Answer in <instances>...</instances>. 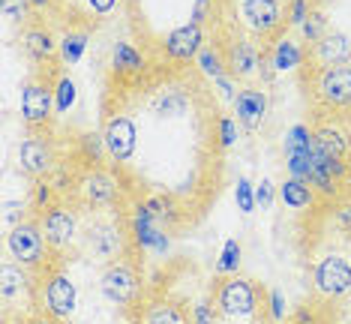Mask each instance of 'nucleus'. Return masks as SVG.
Wrapping results in <instances>:
<instances>
[{
	"label": "nucleus",
	"instance_id": "1",
	"mask_svg": "<svg viewBox=\"0 0 351 324\" xmlns=\"http://www.w3.org/2000/svg\"><path fill=\"white\" fill-rule=\"evenodd\" d=\"M237 15L252 39H270L285 25V3L282 0H241Z\"/></svg>",
	"mask_w": 351,
	"mask_h": 324
},
{
	"label": "nucleus",
	"instance_id": "2",
	"mask_svg": "<svg viewBox=\"0 0 351 324\" xmlns=\"http://www.w3.org/2000/svg\"><path fill=\"white\" fill-rule=\"evenodd\" d=\"M313 288L324 300H342L351 295V262L346 256L327 252L313 264Z\"/></svg>",
	"mask_w": 351,
	"mask_h": 324
},
{
	"label": "nucleus",
	"instance_id": "3",
	"mask_svg": "<svg viewBox=\"0 0 351 324\" xmlns=\"http://www.w3.org/2000/svg\"><path fill=\"white\" fill-rule=\"evenodd\" d=\"M217 310L226 319H250L258 310V288L246 276L231 273L217 288Z\"/></svg>",
	"mask_w": 351,
	"mask_h": 324
},
{
	"label": "nucleus",
	"instance_id": "4",
	"mask_svg": "<svg viewBox=\"0 0 351 324\" xmlns=\"http://www.w3.org/2000/svg\"><path fill=\"white\" fill-rule=\"evenodd\" d=\"M45 252H49V243H45V234L39 228V219L36 223L25 219L21 225L6 232V256L12 262H19L25 267H39L45 262Z\"/></svg>",
	"mask_w": 351,
	"mask_h": 324
},
{
	"label": "nucleus",
	"instance_id": "5",
	"mask_svg": "<svg viewBox=\"0 0 351 324\" xmlns=\"http://www.w3.org/2000/svg\"><path fill=\"white\" fill-rule=\"evenodd\" d=\"M141 291L138 273H135L132 264L126 262H111L106 264V271L99 276V295L114 306H132L135 297Z\"/></svg>",
	"mask_w": 351,
	"mask_h": 324
},
{
	"label": "nucleus",
	"instance_id": "6",
	"mask_svg": "<svg viewBox=\"0 0 351 324\" xmlns=\"http://www.w3.org/2000/svg\"><path fill=\"white\" fill-rule=\"evenodd\" d=\"M315 97L327 108H348L351 105V63H337L315 73Z\"/></svg>",
	"mask_w": 351,
	"mask_h": 324
},
{
	"label": "nucleus",
	"instance_id": "7",
	"mask_svg": "<svg viewBox=\"0 0 351 324\" xmlns=\"http://www.w3.org/2000/svg\"><path fill=\"white\" fill-rule=\"evenodd\" d=\"M82 240H84V249L97 262L111 264L123 256V232L114 219H97V223H90L84 228Z\"/></svg>",
	"mask_w": 351,
	"mask_h": 324
},
{
	"label": "nucleus",
	"instance_id": "8",
	"mask_svg": "<svg viewBox=\"0 0 351 324\" xmlns=\"http://www.w3.org/2000/svg\"><path fill=\"white\" fill-rule=\"evenodd\" d=\"M75 306H78V288H75V282L69 279V273H63V271L51 273L43 286L45 315L54 321H66V319H73Z\"/></svg>",
	"mask_w": 351,
	"mask_h": 324
},
{
	"label": "nucleus",
	"instance_id": "9",
	"mask_svg": "<svg viewBox=\"0 0 351 324\" xmlns=\"http://www.w3.org/2000/svg\"><path fill=\"white\" fill-rule=\"evenodd\" d=\"M39 228H43L49 249L63 252L73 247L78 237V216H75V210L63 208V204H51V208H45L43 216H39Z\"/></svg>",
	"mask_w": 351,
	"mask_h": 324
},
{
	"label": "nucleus",
	"instance_id": "10",
	"mask_svg": "<svg viewBox=\"0 0 351 324\" xmlns=\"http://www.w3.org/2000/svg\"><path fill=\"white\" fill-rule=\"evenodd\" d=\"M313 147L318 156H324L330 162V169L337 171V177L342 180L346 177V169H348V138L346 132L339 129L337 123H318L313 129Z\"/></svg>",
	"mask_w": 351,
	"mask_h": 324
},
{
	"label": "nucleus",
	"instance_id": "11",
	"mask_svg": "<svg viewBox=\"0 0 351 324\" xmlns=\"http://www.w3.org/2000/svg\"><path fill=\"white\" fill-rule=\"evenodd\" d=\"M102 138H106V153L114 162H130L138 147V129L126 114H111L102 129Z\"/></svg>",
	"mask_w": 351,
	"mask_h": 324
},
{
	"label": "nucleus",
	"instance_id": "12",
	"mask_svg": "<svg viewBox=\"0 0 351 324\" xmlns=\"http://www.w3.org/2000/svg\"><path fill=\"white\" fill-rule=\"evenodd\" d=\"M261 63H265V54L258 51V42L250 36H237L234 42L228 45V54H226V66H228V75L234 82H250L261 73Z\"/></svg>",
	"mask_w": 351,
	"mask_h": 324
},
{
	"label": "nucleus",
	"instance_id": "13",
	"mask_svg": "<svg viewBox=\"0 0 351 324\" xmlns=\"http://www.w3.org/2000/svg\"><path fill=\"white\" fill-rule=\"evenodd\" d=\"M54 112V90L45 82H27L21 88V121L27 126H45Z\"/></svg>",
	"mask_w": 351,
	"mask_h": 324
},
{
	"label": "nucleus",
	"instance_id": "14",
	"mask_svg": "<svg viewBox=\"0 0 351 324\" xmlns=\"http://www.w3.org/2000/svg\"><path fill=\"white\" fill-rule=\"evenodd\" d=\"M309 162H313V129L298 123L285 132V165H289V177L309 180Z\"/></svg>",
	"mask_w": 351,
	"mask_h": 324
},
{
	"label": "nucleus",
	"instance_id": "15",
	"mask_svg": "<svg viewBox=\"0 0 351 324\" xmlns=\"http://www.w3.org/2000/svg\"><path fill=\"white\" fill-rule=\"evenodd\" d=\"M202 49H204V27L195 25V21H186V25L174 27L171 34H165V39H162L165 58L178 60V63L195 60Z\"/></svg>",
	"mask_w": 351,
	"mask_h": 324
},
{
	"label": "nucleus",
	"instance_id": "16",
	"mask_svg": "<svg viewBox=\"0 0 351 324\" xmlns=\"http://www.w3.org/2000/svg\"><path fill=\"white\" fill-rule=\"evenodd\" d=\"M19 165L27 177L43 180L54 171V147L49 138L43 136H30L19 145Z\"/></svg>",
	"mask_w": 351,
	"mask_h": 324
},
{
	"label": "nucleus",
	"instance_id": "17",
	"mask_svg": "<svg viewBox=\"0 0 351 324\" xmlns=\"http://www.w3.org/2000/svg\"><path fill=\"white\" fill-rule=\"evenodd\" d=\"M267 105H270V99H267V93L261 88L237 90L234 102H231V108H234V121L241 123V129H246V132H255L261 123H265Z\"/></svg>",
	"mask_w": 351,
	"mask_h": 324
},
{
	"label": "nucleus",
	"instance_id": "18",
	"mask_svg": "<svg viewBox=\"0 0 351 324\" xmlns=\"http://www.w3.org/2000/svg\"><path fill=\"white\" fill-rule=\"evenodd\" d=\"M117 195H121V186H117L114 175H108L102 169L90 171L82 180V199L87 208H111L117 201Z\"/></svg>",
	"mask_w": 351,
	"mask_h": 324
},
{
	"label": "nucleus",
	"instance_id": "19",
	"mask_svg": "<svg viewBox=\"0 0 351 324\" xmlns=\"http://www.w3.org/2000/svg\"><path fill=\"white\" fill-rule=\"evenodd\" d=\"M309 58L318 63V69L337 66V63H351V36L342 30H330L309 49Z\"/></svg>",
	"mask_w": 351,
	"mask_h": 324
},
{
	"label": "nucleus",
	"instance_id": "20",
	"mask_svg": "<svg viewBox=\"0 0 351 324\" xmlns=\"http://www.w3.org/2000/svg\"><path fill=\"white\" fill-rule=\"evenodd\" d=\"M306 58H309V49L303 45V39L285 34L274 42L267 60H270V66H274V73H291V69H298Z\"/></svg>",
	"mask_w": 351,
	"mask_h": 324
},
{
	"label": "nucleus",
	"instance_id": "21",
	"mask_svg": "<svg viewBox=\"0 0 351 324\" xmlns=\"http://www.w3.org/2000/svg\"><path fill=\"white\" fill-rule=\"evenodd\" d=\"M156 213L147 208V204H138L135 210V240L141 243L145 249H156V252H165L169 249V237L162 234V228L156 225Z\"/></svg>",
	"mask_w": 351,
	"mask_h": 324
},
{
	"label": "nucleus",
	"instance_id": "22",
	"mask_svg": "<svg viewBox=\"0 0 351 324\" xmlns=\"http://www.w3.org/2000/svg\"><path fill=\"white\" fill-rule=\"evenodd\" d=\"M27 288H30L27 267L6 258V262L0 264V300H3V306H12V300H21V295H25Z\"/></svg>",
	"mask_w": 351,
	"mask_h": 324
},
{
	"label": "nucleus",
	"instance_id": "23",
	"mask_svg": "<svg viewBox=\"0 0 351 324\" xmlns=\"http://www.w3.org/2000/svg\"><path fill=\"white\" fill-rule=\"evenodd\" d=\"M21 49H25V54L34 63H45V60H51L54 54H58L60 42H54L49 27L30 25V27H25V34H21Z\"/></svg>",
	"mask_w": 351,
	"mask_h": 324
},
{
	"label": "nucleus",
	"instance_id": "24",
	"mask_svg": "<svg viewBox=\"0 0 351 324\" xmlns=\"http://www.w3.org/2000/svg\"><path fill=\"white\" fill-rule=\"evenodd\" d=\"M276 195L289 210H309L315 204V189L309 186V180L300 177H285L276 186Z\"/></svg>",
	"mask_w": 351,
	"mask_h": 324
},
{
	"label": "nucleus",
	"instance_id": "25",
	"mask_svg": "<svg viewBox=\"0 0 351 324\" xmlns=\"http://www.w3.org/2000/svg\"><path fill=\"white\" fill-rule=\"evenodd\" d=\"M309 186H313L318 195H327V199H333V195L339 192L337 171L330 169V162H327L324 156L315 153V147H313V162H309Z\"/></svg>",
	"mask_w": 351,
	"mask_h": 324
},
{
	"label": "nucleus",
	"instance_id": "26",
	"mask_svg": "<svg viewBox=\"0 0 351 324\" xmlns=\"http://www.w3.org/2000/svg\"><path fill=\"white\" fill-rule=\"evenodd\" d=\"M141 324H189V315L174 300H154L141 312Z\"/></svg>",
	"mask_w": 351,
	"mask_h": 324
},
{
	"label": "nucleus",
	"instance_id": "27",
	"mask_svg": "<svg viewBox=\"0 0 351 324\" xmlns=\"http://www.w3.org/2000/svg\"><path fill=\"white\" fill-rule=\"evenodd\" d=\"M111 66L121 75H135L145 69V58H141V51L132 42H117L114 51H111Z\"/></svg>",
	"mask_w": 351,
	"mask_h": 324
},
{
	"label": "nucleus",
	"instance_id": "28",
	"mask_svg": "<svg viewBox=\"0 0 351 324\" xmlns=\"http://www.w3.org/2000/svg\"><path fill=\"white\" fill-rule=\"evenodd\" d=\"M195 63H198V69H202V73L210 78V82H217V78H222V75H228V66H226V58H222V51L210 49V45H204V49L198 51Z\"/></svg>",
	"mask_w": 351,
	"mask_h": 324
},
{
	"label": "nucleus",
	"instance_id": "29",
	"mask_svg": "<svg viewBox=\"0 0 351 324\" xmlns=\"http://www.w3.org/2000/svg\"><path fill=\"white\" fill-rule=\"evenodd\" d=\"M84 49H87V34L84 30H69V34L60 39V58H63V63H69V66L82 60Z\"/></svg>",
	"mask_w": 351,
	"mask_h": 324
},
{
	"label": "nucleus",
	"instance_id": "30",
	"mask_svg": "<svg viewBox=\"0 0 351 324\" xmlns=\"http://www.w3.org/2000/svg\"><path fill=\"white\" fill-rule=\"evenodd\" d=\"M330 30H327V18H324V12L322 10H313L306 15V21L300 25V36H303V42L313 49V45L318 42L322 36H327Z\"/></svg>",
	"mask_w": 351,
	"mask_h": 324
},
{
	"label": "nucleus",
	"instance_id": "31",
	"mask_svg": "<svg viewBox=\"0 0 351 324\" xmlns=\"http://www.w3.org/2000/svg\"><path fill=\"white\" fill-rule=\"evenodd\" d=\"M241 240L237 237H231V240H226V247H222V256H219V262H217V273H237V267H241Z\"/></svg>",
	"mask_w": 351,
	"mask_h": 324
},
{
	"label": "nucleus",
	"instance_id": "32",
	"mask_svg": "<svg viewBox=\"0 0 351 324\" xmlns=\"http://www.w3.org/2000/svg\"><path fill=\"white\" fill-rule=\"evenodd\" d=\"M30 0H0V12H3L6 21H12V25H25L30 21Z\"/></svg>",
	"mask_w": 351,
	"mask_h": 324
},
{
	"label": "nucleus",
	"instance_id": "33",
	"mask_svg": "<svg viewBox=\"0 0 351 324\" xmlns=\"http://www.w3.org/2000/svg\"><path fill=\"white\" fill-rule=\"evenodd\" d=\"M75 97H78V90H75V82L69 75H63L60 82H58V90H54V108L63 114V112H69V108L75 105Z\"/></svg>",
	"mask_w": 351,
	"mask_h": 324
},
{
	"label": "nucleus",
	"instance_id": "34",
	"mask_svg": "<svg viewBox=\"0 0 351 324\" xmlns=\"http://www.w3.org/2000/svg\"><path fill=\"white\" fill-rule=\"evenodd\" d=\"M309 12H313L309 0H291V3H285V25L300 27L303 21H306V15H309Z\"/></svg>",
	"mask_w": 351,
	"mask_h": 324
},
{
	"label": "nucleus",
	"instance_id": "35",
	"mask_svg": "<svg viewBox=\"0 0 351 324\" xmlns=\"http://www.w3.org/2000/svg\"><path fill=\"white\" fill-rule=\"evenodd\" d=\"M217 306L210 303V300H198L193 306V312H189V324H217Z\"/></svg>",
	"mask_w": 351,
	"mask_h": 324
},
{
	"label": "nucleus",
	"instance_id": "36",
	"mask_svg": "<svg viewBox=\"0 0 351 324\" xmlns=\"http://www.w3.org/2000/svg\"><path fill=\"white\" fill-rule=\"evenodd\" d=\"M183 108H186V97L183 93H165V97H159L156 102V112L159 114H183Z\"/></svg>",
	"mask_w": 351,
	"mask_h": 324
},
{
	"label": "nucleus",
	"instance_id": "37",
	"mask_svg": "<svg viewBox=\"0 0 351 324\" xmlns=\"http://www.w3.org/2000/svg\"><path fill=\"white\" fill-rule=\"evenodd\" d=\"M237 136H241V123L234 117H219V147H231L237 145Z\"/></svg>",
	"mask_w": 351,
	"mask_h": 324
},
{
	"label": "nucleus",
	"instance_id": "38",
	"mask_svg": "<svg viewBox=\"0 0 351 324\" xmlns=\"http://www.w3.org/2000/svg\"><path fill=\"white\" fill-rule=\"evenodd\" d=\"M234 199H237V208H241L243 213H252V210H255V189L250 186V180H246V177L237 180Z\"/></svg>",
	"mask_w": 351,
	"mask_h": 324
},
{
	"label": "nucleus",
	"instance_id": "39",
	"mask_svg": "<svg viewBox=\"0 0 351 324\" xmlns=\"http://www.w3.org/2000/svg\"><path fill=\"white\" fill-rule=\"evenodd\" d=\"M21 223H25V204H21V201H6L3 204V225L15 228Z\"/></svg>",
	"mask_w": 351,
	"mask_h": 324
},
{
	"label": "nucleus",
	"instance_id": "40",
	"mask_svg": "<svg viewBox=\"0 0 351 324\" xmlns=\"http://www.w3.org/2000/svg\"><path fill=\"white\" fill-rule=\"evenodd\" d=\"M274 195H276V186H274V180H261L258 186H255V204H261V210H267L270 204H274Z\"/></svg>",
	"mask_w": 351,
	"mask_h": 324
},
{
	"label": "nucleus",
	"instance_id": "41",
	"mask_svg": "<svg viewBox=\"0 0 351 324\" xmlns=\"http://www.w3.org/2000/svg\"><path fill=\"white\" fill-rule=\"evenodd\" d=\"M207 18H213V0H195L189 21H195V25H202V27H204V21H207Z\"/></svg>",
	"mask_w": 351,
	"mask_h": 324
},
{
	"label": "nucleus",
	"instance_id": "42",
	"mask_svg": "<svg viewBox=\"0 0 351 324\" xmlns=\"http://www.w3.org/2000/svg\"><path fill=\"white\" fill-rule=\"evenodd\" d=\"M270 319H274V321H282L285 319V297H282V291H270Z\"/></svg>",
	"mask_w": 351,
	"mask_h": 324
},
{
	"label": "nucleus",
	"instance_id": "43",
	"mask_svg": "<svg viewBox=\"0 0 351 324\" xmlns=\"http://www.w3.org/2000/svg\"><path fill=\"white\" fill-rule=\"evenodd\" d=\"M84 150L90 160H99L102 150H106V138L102 136H84Z\"/></svg>",
	"mask_w": 351,
	"mask_h": 324
},
{
	"label": "nucleus",
	"instance_id": "44",
	"mask_svg": "<svg viewBox=\"0 0 351 324\" xmlns=\"http://www.w3.org/2000/svg\"><path fill=\"white\" fill-rule=\"evenodd\" d=\"M117 3H121V0H87V10H90L93 15H108Z\"/></svg>",
	"mask_w": 351,
	"mask_h": 324
},
{
	"label": "nucleus",
	"instance_id": "45",
	"mask_svg": "<svg viewBox=\"0 0 351 324\" xmlns=\"http://www.w3.org/2000/svg\"><path fill=\"white\" fill-rule=\"evenodd\" d=\"M337 223H339V228L351 232V201H342V204H339V210H337Z\"/></svg>",
	"mask_w": 351,
	"mask_h": 324
},
{
	"label": "nucleus",
	"instance_id": "46",
	"mask_svg": "<svg viewBox=\"0 0 351 324\" xmlns=\"http://www.w3.org/2000/svg\"><path fill=\"white\" fill-rule=\"evenodd\" d=\"M49 201H51V186H49V184H39V186H36V208H39V210L51 208Z\"/></svg>",
	"mask_w": 351,
	"mask_h": 324
},
{
	"label": "nucleus",
	"instance_id": "47",
	"mask_svg": "<svg viewBox=\"0 0 351 324\" xmlns=\"http://www.w3.org/2000/svg\"><path fill=\"white\" fill-rule=\"evenodd\" d=\"M30 3H34V6H36V10H43V6H49V3H51V0H30Z\"/></svg>",
	"mask_w": 351,
	"mask_h": 324
},
{
	"label": "nucleus",
	"instance_id": "48",
	"mask_svg": "<svg viewBox=\"0 0 351 324\" xmlns=\"http://www.w3.org/2000/svg\"><path fill=\"white\" fill-rule=\"evenodd\" d=\"M342 180H346V184L351 186V160H348V169H346V177H342Z\"/></svg>",
	"mask_w": 351,
	"mask_h": 324
},
{
	"label": "nucleus",
	"instance_id": "49",
	"mask_svg": "<svg viewBox=\"0 0 351 324\" xmlns=\"http://www.w3.org/2000/svg\"><path fill=\"white\" fill-rule=\"evenodd\" d=\"M51 321H54V319H36L34 324H51Z\"/></svg>",
	"mask_w": 351,
	"mask_h": 324
},
{
	"label": "nucleus",
	"instance_id": "50",
	"mask_svg": "<svg viewBox=\"0 0 351 324\" xmlns=\"http://www.w3.org/2000/svg\"><path fill=\"white\" fill-rule=\"evenodd\" d=\"M282 3H291V0H282Z\"/></svg>",
	"mask_w": 351,
	"mask_h": 324
},
{
	"label": "nucleus",
	"instance_id": "51",
	"mask_svg": "<svg viewBox=\"0 0 351 324\" xmlns=\"http://www.w3.org/2000/svg\"><path fill=\"white\" fill-rule=\"evenodd\" d=\"M3 324H10V321H6V319H3Z\"/></svg>",
	"mask_w": 351,
	"mask_h": 324
},
{
	"label": "nucleus",
	"instance_id": "52",
	"mask_svg": "<svg viewBox=\"0 0 351 324\" xmlns=\"http://www.w3.org/2000/svg\"><path fill=\"white\" fill-rule=\"evenodd\" d=\"M121 324H130V321H121Z\"/></svg>",
	"mask_w": 351,
	"mask_h": 324
}]
</instances>
